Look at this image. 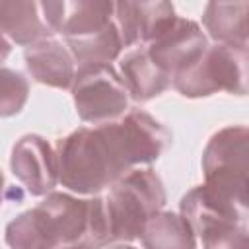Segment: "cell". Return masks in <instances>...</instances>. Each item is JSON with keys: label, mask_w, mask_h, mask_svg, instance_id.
I'll return each instance as SVG.
<instances>
[{"label": "cell", "mask_w": 249, "mask_h": 249, "mask_svg": "<svg viewBox=\"0 0 249 249\" xmlns=\"http://www.w3.org/2000/svg\"><path fill=\"white\" fill-rule=\"evenodd\" d=\"M70 91L78 117L93 126L119 121L128 111L130 95L111 64L78 66Z\"/></svg>", "instance_id": "obj_5"}, {"label": "cell", "mask_w": 249, "mask_h": 249, "mask_svg": "<svg viewBox=\"0 0 249 249\" xmlns=\"http://www.w3.org/2000/svg\"><path fill=\"white\" fill-rule=\"evenodd\" d=\"M29 97L27 78L12 68L0 66V119L21 113Z\"/></svg>", "instance_id": "obj_17"}, {"label": "cell", "mask_w": 249, "mask_h": 249, "mask_svg": "<svg viewBox=\"0 0 249 249\" xmlns=\"http://www.w3.org/2000/svg\"><path fill=\"white\" fill-rule=\"evenodd\" d=\"M249 2H208L202 12V23L218 45L247 47Z\"/></svg>", "instance_id": "obj_13"}, {"label": "cell", "mask_w": 249, "mask_h": 249, "mask_svg": "<svg viewBox=\"0 0 249 249\" xmlns=\"http://www.w3.org/2000/svg\"><path fill=\"white\" fill-rule=\"evenodd\" d=\"M202 249H249L247 224L226 222L198 233Z\"/></svg>", "instance_id": "obj_18"}, {"label": "cell", "mask_w": 249, "mask_h": 249, "mask_svg": "<svg viewBox=\"0 0 249 249\" xmlns=\"http://www.w3.org/2000/svg\"><path fill=\"white\" fill-rule=\"evenodd\" d=\"M10 169L33 196H47L58 183L56 152L47 138L23 134L12 146Z\"/></svg>", "instance_id": "obj_7"}, {"label": "cell", "mask_w": 249, "mask_h": 249, "mask_svg": "<svg viewBox=\"0 0 249 249\" xmlns=\"http://www.w3.org/2000/svg\"><path fill=\"white\" fill-rule=\"evenodd\" d=\"M64 249H91L88 245H70V247H64Z\"/></svg>", "instance_id": "obj_21"}, {"label": "cell", "mask_w": 249, "mask_h": 249, "mask_svg": "<svg viewBox=\"0 0 249 249\" xmlns=\"http://www.w3.org/2000/svg\"><path fill=\"white\" fill-rule=\"evenodd\" d=\"M43 19L49 29L64 39H78L101 31L113 21L115 2L97 0H78V2H56L47 0L39 4Z\"/></svg>", "instance_id": "obj_8"}, {"label": "cell", "mask_w": 249, "mask_h": 249, "mask_svg": "<svg viewBox=\"0 0 249 249\" xmlns=\"http://www.w3.org/2000/svg\"><path fill=\"white\" fill-rule=\"evenodd\" d=\"M183 97H208L218 91L247 93V47L208 45L202 56L171 80Z\"/></svg>", "instance_id": "obj_4"}, {"label": "cell", "mask_w": 249, "mask_h": 249, "mask_svg": "<svg viewBox=\"0 0 249 249\" xmlns=\"http://www.w3.org/2000/svg\"><path fill=\"white\" fill-rule=\"evenodd\" d=\"M10 53H12V43L0 35V64L10 56Z\"/></svg>", "instance_id": "obj_19"}, {"label": "cell", "mask_w": 249, "mask_h": 249, "mask_svg": "<svg viewBox=\"0 0 249 249\" xmlns=\"http://www.w3.org/2000/svg\"><path fill=\"white\" fill-rule=\"evenodd\" d=\"M167 202L161 177L152 167H134L119 177L103 196L111 243L140 237L146 222Z\"/></svg>", "instance_id": "obj_2"}, {"label": "cell", "mask_w": 249, "mask_h": 249, "mask_svg": "<svg viewBox=\"0 0 249 249\" xmlns=\"http://www.w3.org/2000/svg\"><path fill=\"white\" fill-rule=\"evenodd\" d=\"M119 76L134 101H150L161 95L169 86L171 78L163 74L148 56L146 47H136L126 53L119 62Z\"/></svg>", "instance_id": "obj_11"}, {"label": "cell", "mask_w": 249, "mask_h": 249, "mask_svg": "<svg viewBox=\"0 0 249 249\" xmlns=\"http://www.w3.org/2000/svg\"><path fill=\"white\" fill-rule=\"evenodd\" d=\"M6 243L10 249H53L33 214L25 210L6 226Z\"/></svg>", "instance_id": "obj_16"}, {"label": "cell", "mask_w": 249, "mask_h": 249, "mask_svg": "<svg viewBox=\"0 0 249 249\" xmlns=\"http://www.w3.org/2000/svg\"><path fill=\"white\" fill-rule=\"evenodd\" d=\"M140 241L144 249H196V235L189 222L181 214L165 210L146 222Z\"/></svg>", "instance_id": "obj_14"}, {"label": "cell", "mask_w": 249, "mask_h": 249, "mask_svg": "<svg viewBox=\"0 0 249 249\" xmlns=\"http://www.w3.org/2000/svg\"><path fill=\"white\" fill-rule=\"evenodd\" d=\"M144 47L152 62L173 80L202 56L208 49V37L196 21L177 16L169 29Z\"/></svg>", "instance_id": "obj_6"}, {"label": "cell", "mask_w": 249, "mask_h": 249, "mask_svg": "<svg viewBox=\"0 0 249 249\" xmlns=\"http://www.w3.org/2000/svg\"><path fill=\"white\" fill-rule=\"evenodd\" d=\"M23 60L35 82L56 89H70L76 74V62L66 45L58 39L49 37L25 47Z\"/></svg>", "instance_id": "obj_10"}, {"label": "cell", "mask_w": 249, "mask_h": 249, "mask_svg": "<svg viewBox=\"0 0 249 249\" xmlns=\"http://www.w3.org/2000/svg\"><path fill=\"white\" fill-rule=\"evenodd\" d=\"M249 130L243 124H230L214 132L202 152V187L247 210V161H249Z\"/></svg>", "instance_id": "obj_3"}, {"label": "cell", "mask_w": 249, "mask_h": 249, "mask_svg": "<svg viewBox=\"0 0 249 249\" xmlns=\"http://www.w3.org/2000/svg\"><path fill=\"white\" fill-rule=\"evenodd\" d=\"M0 35L19 47H29L54 33L39 14L37 2L0 0Z\"/></svg>", "instance_id": "obj_12"}, {"label": "cell", "mask_w": 249, "mask_h": 249, "mask_svg": "<svg viewBox=\"0 0 249 249\" xmlns=\"http://www.w3.org/2000/svg\"><path fill=\"white\" fill-rule=\"evenodd\" d=\"M177 19L169 2H115L113 21L124 47L148 45Z\"/></svg>", "instance_id": "obj_9"}, {"label": "cell", "mask_w": 249, "mask_h": 249, "mask_svg": "<svg viewBox=\"0 0 249 249\" xmlns=\"http://www.w3.org/2000/svg\"><path fill=\"white\" fill-rule=\"evenodd\" d=\"M66 49L70 51L76 66H95L111 64L113 60H117L124 45L115 21H111L97 33L78 39H66Z\"/></svg>", "instance_id": "obj_15"}, {"label": "cell", "mask_w": 249, "mask_h": 249, "mask_svg": "<svg viewBox=\"0 0 249 249\" xmlns=\"http://www.w3.org/2000/svg\"><path fill=\"white\" fill-rule=\"evenodd\" d=\"M2 193H4V175L0 171V204H2Z\"/></svg>", "instance_id": "obj_20"}, {"label": "cell", "mask_w": 249, "mask_h": 249, "mask_svg": "<svg viewBox=\"0 0 249 249\" xmlns=\"http://www.w3.org/2000/svg\"><path fill=\"white\" fill-rule=\"evenodd\" d=\"M58 183L78 195H97L128 173L111 123L80 126L56 142Z\"/></svg>", "instance_id": "obj_1"}]
</instances>
